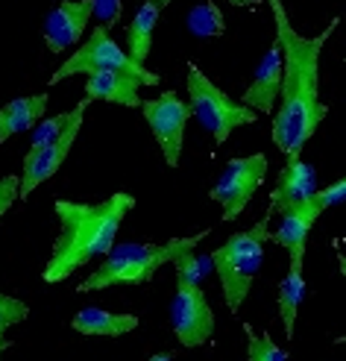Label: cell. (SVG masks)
Segmentation results:
<instances>
[{"label": "cell", "mask_w": 346, "mask_h": 361, "mask_svg": "<svg viewBox=\"0 0 346 361\" xmlns=\"http://www.w3.org/2000/svg\"><path fill=\"white\" fill-rule=\"evenodd\" d=\"M320 214H323V209L317 206V200H308V203H302V206L282 214V224H279L276 232H273V241L290 252V262H302L305 259L308 232H311V226L317 224Z\"/></svg>", "instance_id": "9a60e30c"}, {"label": "cell", "mask_w": 346, "mask_h": 361, "mask_svg": "<svg viewBox=\"0 0 346 361\" xmlns=\"http://www.w3.org/2000/svg\"><path fill=\"white\" fill-rule=\"evenodd\" d=\"M70 121H74V109H70V112H59L56 118H44L39 126H35L30 150H42V147H47L50 141H56V138L68 130V123H70Z\"/></svg>", "instance_id": "603a6c76"}, {"label": "cell", "mask_w": 346, "mask_h": 361, "mask_svg": "<svg viewBox=\"0 0 346 361\" xmlns=\"http://www.w3.org/2000/svg\"><path fill=\"white\" fill-rule=\"evenodd\" d=\"M229 4H235V6H256V0H229Z\"/></svg>", "instance_id": "f1b7e54d"}, {"label": "cell", "mask_w": 346, "mask_h": 361, "mask_svg": "<svg viewBox=\"0 0 346 361\" xmlns=\"http://www.w3.org/2000/svg\"><path fill=\"white\" fill-rule=\"evenodd\" d=\"M173 335L182 347H203L214 332V312L199 285L176 282V297L171 305Z\"/></svg>", "instance_id": "9c48e42d"}, {"label": "cell", "mask_w": 346, "mask_h": 361, "mask_svg": "<svg viewBox=\"0 0 346 361\" xmlns=\"http://www.w3.org/2000/svg\"><path fill=\"white\" fill-rule=\"evenodd\" d=\"M6 347H9V341H6L4 335H0V355H4V350H6Z\"/></svg>", "instance_id": "4dcf8cb0"}, {"label": "cell", "mask_w": 346, "mask_h": 361, "mask_svg": "<svg viewBox=\"0 0 346 361\" xmlns=\"http://www.w3.org/2000/svg\"><path fill=\"white\" fill-rule=\"evenodd\" d=\"M209 235L211 229H203L188 238H171L165 244H115L94 274L80 282L77 291H103L112 285H147L159 267L173 264L182 252L197 250V244H203Z\"/></svg>", "instance_id": "3957f363"}, {"label": "cell", "mask_w": 346, "mask_h": 361, "mask_svg": "<svg viewBox=\"0 0 346 361\" xmlns=\"http://www.w3.org/2000/svg\"><path fill=\"white\" fill-rule=\"evenodd\" d=\"M188 103L194 118L206 126L217 144H223L235 126L256 123L259 118V112H252L244 103H235L223 88H217L194 62L188 65Z\"/></svg>", "instance_id": "8992f818"}, {"label": "cell", "mask_w": 346, "mask_h": 361, "mask_svg": "<svg viewBox=\"0 0 346 361\" xmlns=\"http://www.w3.org/2000/svg\"><path fill=\"white\" fill-rule=\"evenodd\" d=\"M94 15H97L100 27L112 30L121 21V0H94Z\"/></svg>", "instance_id": "4316f807"}, {"label": "cell", "mask_w": 346, "mask_h": 361, "mask_svg": "<svg viewBox=\"0 0 346 361\" xmlns=\"http://www.w3.org/2000/svg\"><path fill=\"white\" fill-rule=\"evenodd\" d=\"M15 200H21V173L0 176V218L12 209Z\"/></svg>", "instance_id": "d4e9b609"}, {"label": "cell", "mask_w": 346, "mask_h": 361, "mask_svg": "<svg viewBox=\"0 0 346 361\" xmlns=\"http://www.w3.org/2000/svg\"><path fill=\"white\" fill-rule=\"evenodd\" d=\"M27 314H30L27 302H21V300H15V297L0 291V335H4L9 326H15V323L27 320Z\"/></svg>", "instance_id": "cb8c5ba5"}, {"label": "cell", "mask_w": 346, "mask_h": 361, "mask_svg": "<svg viewBox=\"0 0 346 361\" xmlns=\"http://www.w3.org/2000/svg\"><path fill=\"white\" fill-rule=\"evenodd\" d=\"M159 15H161L159 0H144L141 9L135 12V18L130 21V27H126V50H130V56L135 62H141V65H144V59L150 56Z\"/></svg>", "instance_id": "ac0fdd59"}, {"label": "cell", "mask_w": 346, "mask_h": 361, "mask_svg": "<svg viewBox=\"0 0 346 361\" xmlns=\"http://www.w3.org/2000/svg\"><path fill=\"white\" fill-rule=\"evenodd\" d=\"M94 15V0H62L59 6H53L44 18V44L50 53H65L74 44H80L82 32Z\"/></svg>", "instance_id": "8fae6325"}, {"label": "cell", "mask_w": 346, "mask_h": 361, "mask_svg": "<svg viewBox=\"0 0 346 361\" xmlns=\"http://www.w3.org/2000/svg\"><path fill=\"white\" fill-rule=\"evenodd\" d=\"M147 361H173V355L171 353H159V355H150Z\"/></svg>", "instance_id": "83f0119b"}, {"label": "cell", "mask_w": 346, "mask_h": 361, "mask_svg": "<svg viewBox=\"0 0 346 361\" xmlns=\"http://www.w3.org/2000/svg\"><path fill=\"white\" fill-rule=\"evenodd\" d=\"M314 194H317V171L302 159H288L276 176V188L270 194L267 212L285 214L308 200H314Z\"/></svg>", "instance_id": "4fadbf2b"}, {"label": "cell", "mask_w": 346, "mask_h": 361, "mask_svg": "<svg viewBox=\"0 0 346 361\" xmlns=\"http://www.w3.org/2000/svg\"><path fill=\"white\" fill-rule=\"evenodd\" d=\"M244 332H247V358L249 361H288V353L270 335H256L249 326H244Z\"/></svg>", "instance_id": "7402d4cb"}, {"label": "cell", "mask_w": 346, "mask_h": 361, "mask_svg": "<svg viewBox=\"0 0 346 361\" xmlns=\"http://www.w3.org/2000/svg\"><path fill=\"white\" fill-rule=\"evenodd\" d=\"M141 85L144 82L132 74H121V71H97V74H88V80H85V97L135 109V106H144V100L138 94Z\"/></svg>", "instance_id": "5bb4252c"}, {"label": "cell", "mask_w": 346, "mask_h": 361, "mask_svg": "<svg viewBox=\"0 0 346 361\" xmlns=\"http://www.w3.org/2000/svg\"><path fill=\"white\" fill-rule=\"evenodd\" d=\"M338 344H346V335H343V338H338Z\"/></svg>", "instance_id": "d6a6232c"}, {"label": "cell", "mask_w": 346, "mask_h": 361, "mask_svg": "<svg viewBox=\"0 0 346 361\" xmlns=\"http://www.w3.org/2000/svg\"><path fill=\"white\" fill-rule=\"evenodd\" d=\"M132 209H135V197L126 191H118L100 203L56 200L59 235L42 270V279L50 285L65 282L88 262L109 256L126 212H132Z\"/></svg>", "instance_id": "7a4b0ae2"}, {"label": "cell", "mask_w": 346, "mask_h": 361, "mask_svg": "<svg viewBox=\"0 0 346 361\" xmlns=\"http://www.w3.org/2000/svg\"><path fill=\"white\" fill-rule=\"evenodd\" d=\"M88 103L91 100L85 97V100H80L74 106V121L68 123V130L56 141H50L47 147H42V150H30L24 156V168H21V200H27V197L32 194V188H39L42 183H47V179L62 168V161L68 159L70 147H74V141L80 135V126H82Z\"/></svg>", "instance_id": "30bf717a"}, {"label": "cell", "mask_w": 346, "mask_h": 361, "mask_svg": "<svg viewBox=\"0 0 346 361\" xmlns=\"http://www.w3.org/2000/svg\"><path fill=\"white\" fill-rule=\"evenodd\" d=\"M168 4H173V0H159V6H161V9H165Z\"/></svg>", "instance_id": "1f68e13d"}, {"label": "cell", "mask_w": 346, "mask_h": 361, "mask_svg": "<svg viewBox=\"0 0 346 361\" xmlns=\"http://www.w3.org/2000/svg\"><path fill=\"white\" fill-rule=\"evenodd\" d=\"M314 200H317V206H320L323 212L332 209V206H338V203H343V200H346V176L338 179V183H332V185L320 188V191L314 194Z\"/></svg>", "instance_id": "484cf974"}, {"label": "cell", "mask_w": 346, "mask_h": 361, "mask_svg": "<svg viewBox=\"0 0 346 361\" xmlns=\"http://www.w3.org/2000/svg\"><path fill=\"white\" fill-rule=\"evenodd\" d=\"M176 267V282H191V285H203V279L214 270L211 256H197V250H188L173 262Z\"/></svg>", "instance_id": "44dd1931"}, {"label": "cell", "mask_w": 346, "mask_h": 361, "mask_svg": "<svg viewBox=\"0 0 346 361\" xmlns=\"http://www.w3.org/2000/svg\"><path fill=\"white\" fill-rule=\"evenodd\" d=\"M338 264H340V274H343V279H346V256H338Z\"/></svg>", "instance_id": "f546056e"}, {"label": "cell", "mask_w": 346, "mask_h": 361, "mask_svg": "<svg viewBox=\"0 0 346 361\" xmlns=\"http://www.w3.org/2000/svg\"><path fill=\"white\" fill-rule=\"evenodd\" d=\"M270 218H273V212H267L256 226H249L244 232H235V235H229L226 244H221V247L211 252L214 274L221 276L223 300H226L232 314H238V309L244 305L252 282H256L259 267L264 262V244L273 238L270 229H267V221Z\"/></svg>", "instance_id": "277c9868"}, {"label": "cell", "mask_w": 346, "mask_h": 361, "mask_svg": "<svg viewBox=\"0 0 346 361\" xmlns=\"http://www.w3.org/2000/svg\"><path fill=\"white\" fill-rule=\"evenodd\" d=\"M97 71H121V74H132L144 85H159L161 82V77L156 74V71L135 62L130 53H123L115 44V39L109 35L106 27H97L94 32H91L88 39L80 44V50L74 53V56H68L56 71H53L50 82L56 85V82H62L68 77H77V74L88 77V74H97Z\"/></svg>", "instance_id": "5b68a950"}, {"label": "cell", "mask_w": 346, "mask_h": 361, "mask_svg": "<svg viewBox=\"0 0 346 361\" xmlns=\"http://www.w3.org/2000/svg\"><path fill=\"white\" fill-rule=\"evenodd\" d=\"M188 30L199 39H214V35H223L226 32V21H223V12L217 9L214 0H206V4H197L188 12Z\"/></svg>", "instance_id": "ffe728a7"}, {"label": "cell", "mask_w": 346, "mask_h": 361, "mask_svg": "<svg viewBox=\"0 0 346 361\" xmlns=\"http://www.w3.org/2000/svg\"><path fill=\"white\" fill-rule=\"evenodd\" d=\"M144 121H147L153 138L159 141L161 156H165L168 168H179L182 159V144H185V126L191 121V103L179 100L176 92H161L153 100H144L141 106Z\"/></svg>", "instance_id": "ba28073f"}, {"label": "cell", "mask_w": 346, "mask_h": 361, "mask_svg": "<svg viewBox=\"0 0 346 361\" xmlns=\"http://www.w3.org/2000/svg\"><path fill=\"white\" fill-rule=\"evenodd\" d=\"M267 6L273 9L276 42L282 44V56H285L282 97L276 118H273V144L288 159H299L302 147L311 141L317 126L329 115V106L320 103V53L326 42L332 39V32L338 30L340 18H332L329 27L320 35L308 39V35H299L294 30L282 0H267Z\"/></svg>", "instance_id": "6da1fadb"}, {"label": "cell", "mask_w": 346, "mask_h": 361, "mask_svg": "<svg viewBox=\"0 0 346 361\" xmlns=\"http://www.w3.org/2000/svg\"><path fill=\"white\" fill-rule=\"evenodd\" d=\"M282 82H285V56H282V44L273 42L270 50L264 53V59L259 62L256 74H252L241 103L249 106L252 112L270 115L276 100L282 97Z\"/></svg>", "instance_id": "7c38bea8"}, {"label": "cell", "mask_w": 346, "mask_h": 361, "mask_svg": "<svg viewBox=\"0 0 346 361\" xmlns=\"http://www.w3.org/2000/svg\"><path fill=\"white\" fill-rule=\"evenodd\" d=\"M343 62H346V56H343Z\"/></svg>", "instance_id": "836d02e7"}, {"label": "cell", "mask_w": 346, "mask_h": 361, "mask_svg": "<svg viewBox=\"0 0 346 361\" xmlns=\"http://www.w3.org/2000/svg\"><path fill=\"white\" fill-rule=\"evenodd\" d=\"M70 329L88 335V338H121L126 332L138 329V317L135 314H115L106 309H80L74 317H70Z\"/></svg>", "instance_id": "e0dca14e"}, {"label": "cell", "mask_w": 346, "mask_h": 361, "mask_svg": "<svg viewBox=\"0 0 346 361\" xmlns=\"http://www.w3.org/2000/svg\"><path fill=\"white\" fill-rule=\"evenodd\" d=\"M302 300H305L302 262H290V270L285 274V279L279 282V291H276V305H279V317H282V326H285V338H294V326H297V314H299Z\"/></svg>", "instance_id": "d6986e66"}, {"label": "cell", "mask_w": 346, "mask_h": 361, "mask_svg": "<svg viewBox=\"0 0 346 361\" xmlns=\"http://www.w3.org/2000/svg\"><path fill=\"white\" fill-rule=\"evenodd\" d=\"M47 112V92L15 97L0 109V144L9 141V135L27 133L32 126H39Z\"/></svg>", "instance_id": "2e32d148"}, {"label": "cell", "mask_w": 346, "mask_h": 361, "mask_svg": "<svg viewBox=\"0 0 346 361\" xmlns=\"http://www.w3.org/2000/svg\"><path fill=\"white\" fill-rule=\"evenodd\" d=\"M267 176V159L261 153L256 156H238L229 159L221 179L211 185L209 197L214 203H221L223 221H235L238 214L249 206L252 194H256Z\"/></svg>", "instance_id": "52a82bcc"}]
</instances>
